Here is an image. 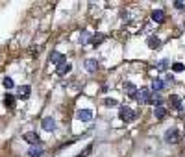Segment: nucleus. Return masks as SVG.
<instances>
[{
  "instance_id": "nucleus-12",
  "label": "nucleus",
  "mask_w": 185,
  "mask_h": 157,
  "mask_svg": "<svg viewBox=\"0 0 185 157\" xmlns=\"http://www.w3.org/2000/svg\"><path fill=\"white\" fill-rule=\"evenodd\" d=\"M85 68H87V72H96L98 61L96 59H85Z\"/></svg>"
},
{
  "instance_id": "nucleus-18",
  "label": "nucleus",
  "mask_w": 185,
  "mask_h": 157,
  "mask_svg": "<svg viewBox=\"0 0 185 157\" xmlns=\"http://www.w3.org/2000/svg\"><path fill=\"white\" fill-rule=\"evenodd\" d=\"M163 89H165V83L159 78H156L154 83H152V91H154V93H159V91H163Z\"/></svg>"
},
{
  "instance_id": "nucleus-20",
  "label": "nucleus",
  "mask_w": 185,
  "mask_h": 157,
  "mask_svg": "<svg viewBox=\"0 0 185 157\" xmlns=\"http://www.w3.org/2000/svg\"><path fill=\"white\" fill-rule=\"evenodd\" d=\"M172 70H174V72H183L185 65L183 63H174V65H172Z\"/></svg>"
},
{
  "instance_id": "nucleus-16",
  "label": "nucleus",
  "mask_w": 185,
  "mask_h": 157,
  "mask_svg": "<svg viewBox=\"0 0 185 157\" xmlns=\"http://www.w3.org/2000/svg\"><path fill=\"white\" fill-rule=\"evenodd\" d=\"M159 46H161L159 37H150V39H148V48H150V50H157Z\"/></svg>"
},
{
  "instance_id": "nucleus-23",
  "label": "nucleus",
  "mask_w": 185,
  "mask_h": 157,
  "mask_svg": "<svg viewBox=\"0 0 185 157\" xmlns=\"http://www.w3.org/2000/svg\"><path fill=\"white\" fill-rule=\"evenodd\" d=\"M168 67V59H161L159 63H157V70H165Z\"/></svg>"
},
{
  "instance_id": "nucleus-3",
  "label": "nucleus",
  "mask_w": 185,
  "mask_h": 157,
  "mask_svg": "<svg viewBox=\"0 0 185 157\" xmlns=\"http://www.w3.org/2000/svg\"><path fill=\"white\" fill-rule=\"evenodd\" d=\"M70 70H72V65H70L67 59H65V61H61V63L56 67V74H58V76H67Z\"/></svg>"
},
{
  "instance_id": "nucleus-13",
  "label": "nucleus",
  "mask_w": 185,
  "mask_h": 157,
  "mask_svg": "<svg viewBox=\"0 0 185 157\" xmlns=\"http://www.w3.org/2000/svg\"><path fill=\"white\" fill-rule=\"evenodd\" d=\"M43 152H44V150H43L41 146L33 144V146H32V148L28 150V155H30V157H41V155H43Z\"/></svg>"
},
{
  "instance_id": "nucleus-10",
  "label": "nucleus",
  "mask_w": 185,
  "mask_h": 157,
  "mask_svg": "<svg viewBox=\"0 0 185 157\" xmlns=\"http://www.w3.org/2000/svg\"><path fill=\"white\" fill-rule=\"evenodd\" d=\"M22 139H24V140H26V142H30V144H32V146H33V144H37V142H39V135H37V133H35V131H28V133H24V135H22Z\"/></svg>"
},
{
  "instance_id": "nucleus-9",
  "label": "nucleus",
  "mask_w": 185,
  "mask_h": 157,
  "mask_svg": "<svg viewBox=\"0 0 185 157\" xmlns=\"http://www.w3.org/2000/svg\"><path fill=\"white\" fill-rule=\"evenodd\" d=\"M43 129H46V131H54L56 129V120L52 117H44L43 118Z\"/></svg>"
},
{
  "instance_id": "nucleus-26",
  "label": "nucleus",
  "mask_w": 185,
  "mask_h": 157,
  "mask_svg": "<svg viewBox=\"0 0 185 157\" xmlns=\"http://www.w3.org/2000/svg\"><path fill=\"white\" fill-rule=\"evenodd\" d=\"M174 6H176V8H178V9H183V8H185V4H183V2H176V4H174Z\"/></svg>"
},
{
  "instance_id": "nucleus-15",
  "label": "nucleus",
  "mask_w": 185,
  "mask_h": 157,
  "mask_svg": "<svg viewBox=\"0 0 185 157\" xmlns=\"http://www.w3.org/2000/svg\"><path fill=\"white\" fill-rule=\"evenodd\" d=\"M4 105H6L8 109H13V107H15V96L8 93V94L4 96Z\"/></svg>"
},
{
  "instance_id": "nucleus-22",
  "label": "nucleus",
  "mask_w": 185,
  "mask_h": 157,
  "mask_svg": "<svg viewBox=\"0 0 185 157\" xmlns=\"http://www.w3.org/2000/svg\"><path fill=\"white\" fill-rule=\"evenodd\" d=\"M104 39H105V37H104L102 33H96V35H95V37H93V44H95V46H96V44H100V43H102Z\"/></svg>"
},
{
  "instance_id": "nucleus-7",
  "label": "nucleus",
  "mask_w": 185,
  "mask_h": 157,
  "mask_svg": "<svg viewBox=\"0 0 185 157\" xmlns=\"http://www.w3.org/2000/svg\"><path fill=\"white\" fill-rule=\"evenodd\" d=\"M65 59H67V58H65L63 54H59V52H56V50H54V52H50V56H48V61H50L52 65H56V67H58L61 61H65Z\"/></svg>"
},
{
  "instance_id": "nucleus-8",
  "label": "nucleus",
  "mask_w": 185,
  "mask_h": 157,
  "mask_svg": "<svg viewBox=\"0 0 185 157\" xmlns=\"http://www.w3.org/2000/svg\"><path fill=\"white\" fill-rule=\"evenodd\" d=\"M76 118L82 120V122H89V120L93 118V111H91V109H80V111L76 113Z\"/></svg>"
},
{
  "instance_id": "nucleus-11",
  "label": "nucleus",
  "mask_w": 185,
  "mask_h": 157,
  "mask_svg": "<svg viewBox=\"0 0 185 157\" xmlns=\"http://www.w3.org/2000/svg\"><path fill=\"white\" fill-rule=\"evenodd\" d=\"M152 20L157 22V24H163L165 22V11L163 9H156V11H152Z\"/></svg>"
},
{
  "instance_id": "nucleus-21",
  "label": "nucleus",
  "mask_w": 185,
  "mask_h": 157,
  "mask_svg": "<svg viewBox=\"0 0 185 157\" xmlns=\"http://www.w3.org/2000/svg\"><path fill=\"white\" fill-rule=\"evenodd\" d=\"M91 152H93V146H87V148H85L83 152H80L76 157H89V155H91Z\"/></svg>"
},
{
  "instance_id": "nucleus-19",
  "label": "nucleus",
  "mask_w": 185,
  "mask_h": 157,
  "mask_svg": "<svg viewBox=\"0 0 185 157\" xmlns=\"http://www.w3.org/2000/svg\"><path fill=\"white\" fill-rule=\"evenodd\" d=\"M117 104H119V102L113 100V98H105L104 100V105H105V107H117Z\"/></svg>"
},
{
  "instance_id": "nucleus-1",
  "label": "nucleus",
  "mask_w": 185,
  "mask_h": 157,
  "mask_svg": "<svg viewBox=\"0 0 185 157\" xmlns=\"http://www.w3.org/2000/svg\"><path fill=\"white\" fill-rule=\"evenodd\" d=\"M119 118L124 120V122H131V120H135V118H137V113H135L133 109H130L128 105H124V107L119 109Z\"/></svg>"
},
{
  "instance_id": "nucleus-17",
  "label": "nucleus",
  "mask_w": 185,
  "mask_h": 157,
  "mask_svg": "<svg viewBox=\"0 0 185 157\" xmlns=\"http://www.w3.org/2000/svg\"><path fill=\"white\" fill-rule=\"evenodd\" d=\"M154 117L157 118V120H163V118L167 117V109H165L163 105H161V107H156V109H154Z\"/></svg>"
},
{
  "instance_id": "nucleus-2",
  "label": "nucleus",
  "mask_w": 185,
  "mask_h": 157,
  "mask_svg": "<svg viewBox=\"0 0 185 157\" xmlns=\"http://www.w3.org/2000/svg\"><path fill=\"white\" fill-rule=\"evenodd\" d=\"M180 139H182L180 137V131L176 128L165 131V142H168V144H176V142H180Z\"/></svg>"
},
{
  "instance_id": "nucleus-24",
  "label": "nucleus",
  "mask_w": 185,
  "mask_h": 157,
  "mask_svg": "<svg viewBox=\"0 0 185 157\" xmlns=\"http://www.w3.org/2000/svg\"><path fill=\"white\" fill-rule=\"evenodd\" d=\"M4 87H6V89H13V79L6 76V78H4Z\"/></svg>"
},
{
  "instance_id": "nucleus-5",
  "label": "nucleus",
  "mask_w": 185,
  "mask_h": 157,
  "mask_svg": "<svg viewBox=\"0 0 185 157\" xmlns=\"http://www.w3.org/2000/svg\"><path fill=\"white\" fill-rule=\"evenodd\" d=\"M30 94H32V87L30 85H21L19 91H17V98H21V100H28Z\"/></svg>"
},
{
  "instance_id": "nucleus-4",
  "label": "nucleus",
  "mask_w": 185,
  "mask_h": 157,
  "mask_svg": "<svg viewBox=\"0 0 185 157\" xmlns=\"http://www.w3.org/2000/svg\"><path fill=\"white\" fill-rule=\"evenodd\" d=\"M150 89H146V87H141V91H137V100H139V104H150Z\"/></svg>"
},
{
  "instance_id": "nucleus-6",
  "label": "nucleus",
  "mask_w": 185,
  "mask_h": 157,
  "mask_svg": "<svg viewBox=\"0 0 185 157\" xmlns=\"http://www.w3.org/2000/svg\"><path fill=\"white\" fill-rule=\"evenodd\" d=\"M124 93H126L130 98H137V87H135L131 81H126V83H124Z\"/></svg>"
},
{
  "instance_id": "nucleus-14",
  "label": "nucleus",
  "mask_w": 185,
  "mask_h": 157,
  "mask_svg": "<svg viewBox=\"0 0 185 157\" xmlns=\"http://www.w3.org/2000/svg\"><path fill=\"white\" fill-rule=\"evenodd\" d=\"M168 102H170V105H172L174 109H178V111H182V98H180V96H176V94H172V96L168 98Z\"/></svg>"
},
{
  "instance_id": "nucleus-25",
  "label": "nucleus",
  "mask_w": 185,
  "mask_h": 157,
  "mask_svg": "<svg viewBox=\"0 0 185 157\" xmlns=\"http://www.w3.org/2000/svg\"><path fill=\"white\" fill-rule=\"evenodd\" d=\"M87 41H89V32H83L82 37H80V43H82V44H85Z\"/></svg>"
}]
</instances>
